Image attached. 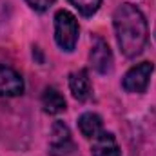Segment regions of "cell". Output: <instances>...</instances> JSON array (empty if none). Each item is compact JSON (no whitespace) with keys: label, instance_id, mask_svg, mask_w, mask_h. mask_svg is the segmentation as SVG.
<instances>
[{"label":"cell","instance_id":"obj_1","mask_svg":"<svg viewBox=\"0 0 156 156\" xmlns=\"http://www.w3.org/2000/svg\"><path fill=\"white\" fill-rule=\"evenodd\" d=\"M113 24L116 31V40L122 53L127 58L138 56L147 42V22L144 13L133 4H122L113 15Z\"/></svg>","mask_w":156,"mask_h":156},{"label":"cell","instance_id":"obj_2","mask_svg":"<svg viewBox=\"0 0 156 156\" xmlns=\"http://www.w3.org/2000/svg\"><path fill=\"white\" fill-rule=\"evenodd\" d=\"M78 22L73 13L60 9L55 15V40L60 49L73 51L78 42Z\"/></svg>","mask_w":156,"mask_h":156},{"label":"cell","instance_id":"obj_3","mask_svg":"<svg viewBox=\"0 0 156 156\" xmlns=\"http://www.w3.org/2000/svg\"><path fill=\"white\" fill-rule=\"evenodd\" d=\"M154 71V66L151 62H142L138 66H133L122 80V85L127 93H144L149 85V78Z\"/></svg>","mask_w":156,"mask_h":156},{"label":"cell","instance_id":"obj_4","mask_svg":"<svg viewBox=\"0 0 156 156\" xmlns=\"http://www.w3.org/2000/svg\"><path fill=\"white\" fill-rule=\"evenodd\" d=\"M89 58H91V66L100 75H107L113 71V53L104 38H94Z\"/></svg>","mask_w":156,"mask_h":156},{"label":"cell","instance_id":"obj_5","mask_svg":"<svg viewBox=\"0 0 156 156\" xmlns=\"http://www.w3.org/2000/svg\"><path fill=\"white\" fill-rule=\"evenodd\" d=\"M24 93L22 76L7 66H0V96H18Z\"/></svg>","mask_w":156,"mask_h":156},{"label":"cell","instance_id":"obj_6","mask_svg":"<svg viewBox=\"0 0 156 156\" xmlns=\"http://www.w3.org/2000/svg\"><path fill=\"white\" fill-rule=\"evenodd\" d=\"M69 87L73 96L78 102H83L91 96V80H89V73L85 69H78L75 73L69 75Z\"/></svg>","mask_w":156,"mask_h":156},{"label":"cell","instance_id":"obj_7","mask_svg":"<svg viewBox=\"0 0 156 156\" xmlns=\"http://www.w3.org/2000/svg\"><path fill=\"white\" fill-rule=\"evenodd\" d=\"M93 156H120V147H118L116 138L111 133H100L96 138H93V147H91Z\"/></svg>","mask_w":156,"mask_h":156},{"label":"cell","instance_id":"obj_8","mask_svg":"<svg viewBox=\"0 0 156 156\" xmlns=\"http://www.w3.org/2000/svg\"><path fill=\"white\" fill-rule=\"evenodd\" d=\"M78 127H80V133L85 136V138H89V140H93V138H96L104 129V123H102V118L98 116V115H94V113H83L82 116L78 118Z\"/></svg>","mask_w":156,"mask_h":156},{"label":"cell","instance_id":"obj_9","mask_svg":"<svg viewBox=\"0 0 156 156\" xmlns=\"http://www.w3.org/2000/svg\"><path fill=\"white\" fill-rule=\"evenodd\" d=\"M42 105L44 111L49 115H58L66 109V100L62 96V93L55 87H45L44 94H42Z\"/></svg>","mask_w":156,"mask_h":156},{"label":"cell","instance_id":"obj_10","mask_svg":"<svg viewBox=\"0 0 156 156\" xmlns=\"http://www.w3.org/2000/svg\"><path fill=\"white\" fill-rule=\"evenodd\" d=\"M69 2L76 7L83 16H91V15H94V13L98 11L100 4H102V0H69Z\"/></svg>","mask_w":156,"mask_h":156},{"label":"cell","instance_id":"obj_11","mask_svg":"<svg viewBox=\"0 0 156 156\" xmlns=\"http://www.w3.org/2000/svg\"><path fill=\"white\" fill-rule=\"evenodd\" d=\"M26 2H27L35 11H45V9H47L55 0H26Z\"/></svg>","mask_w":156,"mask_h":156},{"label":"cell","instance_id":"obj_12","mask_svg":"<svg viewBox=\"0 0 156 156\" xmlns=\"http://www.w3.org/2000/svg\"><path fill=\"white\" fill-rule=\"evenodd\" d=\"M154 37H156V31H154Z\"/></svg>","mask_w":156,"mask_h":156}]
</instances>
